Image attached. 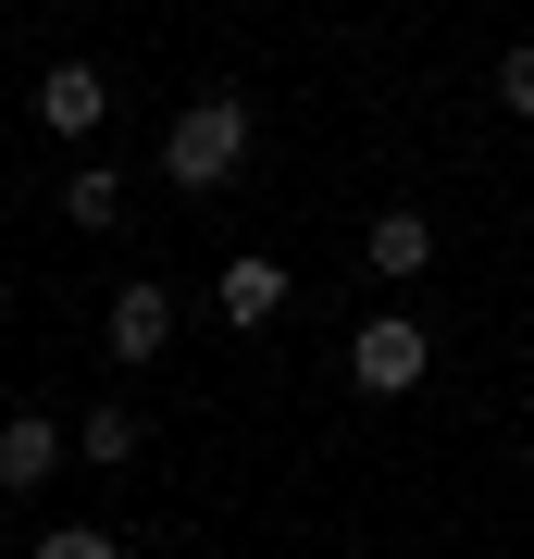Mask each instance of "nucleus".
Here are the masks:
<instances>
[{
  "instance_id": "1",
  "label": "nucleus",
  "mask_w": 534,
  "mask_h": 559,
  "mask_svg": "<svg viewBox=\"0 0 534 559\" xmlns=\"http://www.w3.org/2000/svg\"><path fill=\"white\" fill-rule=\"evenodd\" d=\"M237 162H249V100H187V112H175V138H162V175H175L187 200L237 187Z\"/></svg>"
},
{
  "instance_id": "2",
  "label": "nucleus",
  "mask_w": 534,
  "mask_h": 559,
  "mask_svg": "<svg viewBox=\"0 0 534 559\" xmlns=\"http://www.w3.org/2000/svg\"><path fill=\"white\" fill-rule=\"evenodd\" d=\"M423 373H436V336H423L411 311H373L348 336V385H360V399H411Z\"/></svg>"
},
{
  "instance_id": "3",
  "label": "nucleus",
  "mask_w": 534,
  "mask_h": 559,
  "mask_svg": "<svg viewBox=\"0 0 534 559\" xmlns=\"http://www.w3.org/2000/svg\"><path fill=\"white\" fill-rule=\"evenodd\" d=\"M62 448H75V436H62L50 411H13V423H0V498H38V485L62 473Z\"/></svg>"
},
{
  "instance_id": "4",
  "label": "nucleus",
  "mask_w": 534,
  "mask_h": 559,
  "mask_svg": "<svg viewBox=\"0 0 534 559\" xmlns=\"http://www.w3.org/2000/svg\"><path fill=\"white\" fill-rule=\"evenodd\" d=\"M99 336H112V360L138 373V360H162V348H175V299H162V286L138 274V286L112 299V323H99Z\"/></svg>"
},
{
  "instance_id": "5",
  "label": "nucleus",
  "mask_w": 534,
  "mask_h": 559,
  "mask_svg": "<svg viewBox=\"0 0 534 559\" xmlns=\"http://www.w3.org/2000/svg\"><path fill=\"white\" fill-rule=\"evenodd\" d=\"M99 112H112L99 62H50V75H38V124H50V138H99Z\"/></svg>"
},
{
  "instance_id": "6",
  "label": "nucleus",
  "mask_w": 534,
  "mask_h": 559,
  "mask_svg": "<svg viewBox=\"0 0 534 559\" xmlns=\"http://www.w3.org/2000/svg\"><path fill=\"white\" fill-rule=\"evenodd\" d=\"M212 311H224V323H274V311H286V261L237 249V261L212 274Z\"/></svg>"
},
{
  "instance_id": "7",
  "label": "nucleus",
  "mask_w": 534,
  "mask_h": 559,
  "mask_svg": "<svg viewBox=\"0 0 534 559\" xmlns=\"http://www.w3.org/2000/svg\"><path fill=\"white\" fill-rule=\"evenodd\" d=\"M360 261H373V274H436V224H423V212H373Z\"/></svg>"
},
{
  "instance_id": "8",
  "label": "nucleus",
  "mask_w": 534,
  "mask_h": 559,
  "mask_svg": "<svg viewBox=\"0 0 534 559\" xmlns=\"http://www.w3.org/2000/svg\"><path fill=\"white\" fill-rule=\"evenodd\" d=\"M75 460H99V473H124V460H138V411H124V399H99V411L75 423Z\"/></svg>"
},
{
  "instance_id": "9",
  "label": "nucleus",
  "mask_w": 534,
  "mask_h": 559,
  "mask_svg": "<svg viewBox=\"0 0 534 559\" xmlns=\"http://www.w3.org/2000/svg\"><path fill=\"white\" fill-rule=\"evenodd\" d=\"M38 559H112V522H50Z\"/></svg>"
},
{
  "instance_id": "10",
  "label": "nucleus",
  "mask_w": 534,
  "mask_h": 559,
  "mask_svg": "<svg viewBox=\"0 0 534 559\" xmlns=\"http://www.w3.org/2000/svg\"><path fill=\"white\" fill-rule=\"evenodd\" d=\"M62 212H75V224H112L124 187H112V175H75V187H62Z\"/></svg>"
},
{
  "instance_id": "11",
  "label": "nucleus",
  "mask_w": 534,
  "mask_h": 559,
  "mask_svg": "<svg viewBox=\"0 0 534 559\" xmlns=\"http://www.w3.org/2000/svg\"><path fill=\"white\" fill-rule=\"evenodd\" d=\"M497 100H510V112H522V124H534V38H522V50H510V62H497Z\"/></svg>"
}]
</instances>
